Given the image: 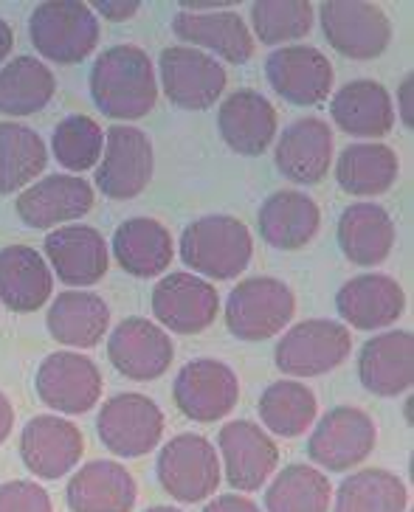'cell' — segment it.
<instances>
[{
  "mask_svg": "<svg viewBox=\"0 0 414 512\" xmlns=\"http://www.w3.org/2000/svg\"><path fill=\"white\" fill-rule=\"evenodd\" d=\"M91 96L96 107L119 121L150 116L158 102L155 65L138 46H113L91 68Z\"/></svg>",
  "mask_w": 414,
  "mask_h": 512,
  "instance_id": "1",
  "label": "cell"
},
{
  "mask_svg": "<svg viewBox=\"0 0 414 512\" xmlns=\"http://www.w3.org/2000/svg\"><path fill=\"white\" fill-rule=\"evenodd\" d=\"M254 256V240L246 223L231 214H209L189 223L181 234V259L195 276L217 282L237 279Z\"/></svg>",
  "mask_w": 414,
  "mask_h": 512,
  "instance_id": "2",
  "label": "cell"
},
{
  "mask_svg": "<svg viewBox=\"0 0 414 512\" xmlns=\"http://www.w3.org/2000/svg\"><path fill=\"white\" fill-rule=\"evenodd\" d=\"M99 34V17L82 0H46L31 12V46L57 65H77L91 57Z\"/></svg>",
  "mask_w": 414,
  "mask_h": 512,
  "instance_id": "3",
  "label": "cell"
},
{
  "mask_svg": "<svg viewBox=\"0 0 414 512\" xmlns=\"http://www.w3.org/2000/svg\"><path fill=\"white\" fill-rule=\"evenodd\" d=\"M353 335L333 318H307L279 338L274 363L288 377H319L350 358Z\"/></svg>",
  "mask_w": 414,
  "mask_h": 512,
  "instance_id": "4",
  "label": "cell"
},
{
  "mask_svg": "<svg viewBox=\"0 0 414 512\" xmlns=\"http://www.w3.org/2000/svg\"><path fill=\"white\" fill-rule=\"evenodd\" d=\"M296 313L293 290L274 276L243 279L229 293L226 327L240 341H268L291 324Z\"/></svg>",
  "mask_w": 414,
  "mask_h": 512,
  "instance_id": "5",
  "label": "cell"
},
{
  "mask_svg": "<svg viewBox=\"0 0 414 512\" xmlns=\"http://www.w3.org/2000/svg\"><path fill=\"white\" fill-rule=\"evenodd\" d=\"M158 482L181 504L203 501L220 487V459L217 448L200 434H178L158 453L155 462Z\"/></svg>",
  "mask_w": 414,
  "mask_h": 512,
  "instance_id": "6",
  "label": "cell"
},
{
  "mask_svg": "<svg viewBox=\"0 0 414 512\" xmlns=\"http://www.w3.org/2000/svg\"><path fill=\"white\" fill-rule=\"evenodd\" d=\"M378 442V428L364 408L336 406L324 414L307 439V456L313 465L330 473L353 470L367 459Z\"/></svg>",
  "mask_w": 414,
  "mask_h": 512,
  "instance_id": "7",
  "label": "cell"
},
{
  "mask_svg": "<svg viewBox=\"0 0 414 512\" xmlns=\"http://www.w3.org/2000/svg\"><path fill=\"white\" fill-rule=\"evenodd\" d=\"M324 37L347 60H375L392 43V23L381 6L364 0H330L319 9Z\"/></svg>",
  "mask_w": 414,
  "mask_h": 512,
  "instance_id": "8",
  "label": "cell"
},
{
  "mask_svg": "<svg viewBox=\"0 0 414 512\" xmlns=\"http://www.w3.org/2000/svg\"><path fill=\"white\" fill-rule=\"evenodd\" d=\"M96 431L110 453L122 459H138L158 448L164 437V411L144 394H116L99 411Z\"/></svg>",
  "mask_w": 414,
  "mask_h": 512,
  "instance_id": "9",
  "label": "cell"
},
{
  "mask_svg": "<svg viewBox=\"0 0 414 512\" xmlns=\"http://www.w3.org/2000/svg\"><path fill=\"white\" fill-rule=\"evenodd\" d=\"M155 172L153 141L144 130L130 124H116L108 130V147L96 169V186L110 200L138 197Z\"/></svg>",
  "mask_w": 414,
  "mask_h": 512,
  "instance_id": "10",
  "label": "cell"
},
{
  "mask_svg": "<svg viewBox=\"0 0 414 512\" xmlns=\"http://www.w3.org/2000/svg\"><path fill=\"white\" fill-rule=\"evenodd\" d=\"M158 71L167 99L184 110H209L229 82L226 68L212 54L192 46L164 48Z\"/></svg>",
  "mask_w": 414,
  "mask_h": 512,
  "instance_id": "11",
  "label": "cell"
},
{
  "mask_svg": "<svg viewBox=\"0 0 414 512\" xmlns=\"http://www.w3.org/2000/svg\"><path fill=\"white\" fill-rule=\"evenodd\" d=\"M175 406L186 420L217 422L240 400V380L234 369L215 358L186 363L172 383Z\"/></svg>",
  "mask_w": 414,
  "mask_h": 512,
  "instance_id": "12",
  "label": "cell"
},
{
  "mask_svg": "<svg viewBox=\"0 0 414 512\" xmlns=\"http://www.w3.org/2000/svg\"><path fill=\"white\" fill-rule=\"evenodd\" d=\"M37 397L60 414H85L102 397L99 366L79 352H51L34 377Z\"/></svg>",
  "mask_w": 414,
  "mask_h": 512,
  "instance_id": "13",
  "label": "cell"
},
{
  "mask_svg": "<svg viewBox=\"0 0 414 512\" xmlns=\"http://www.w3.org/2000/svg\"><path fill=\"white\" fill-rule=\"evenodd\" d=\"M226 479L237 493H254L279 465V448L262 425L251 420L226 422L217 434Z\"/></svg>",
  "mask_w": 414,
  "mask_h": 512,
  "instance_id": "14",
  "label": "cell"
},
{
  "mask_svg": "<svg viewBox=\"0 0 414 512\" xmlns=\"http://www.w3.org/2000/svg\"><path fill=\"white\" fill-rule=\"evenodd\" d=\"M108 358L127 380L150 383L167 372L175 358V344L150 318H124L108 338Z\"/></svg>",
  "mask_w": 414,
  "mask_h": 512,
  "instance_id": "15",
  "label": "cell"
},
{
  "mask_svg": "<svg viewBox=\"0 0 414 512\" xmlns=\"http://www.w3.org/2000/svg\"><path fill=\"white\" fill-rule=\"evenodd\" d=\"M85 453V437L71 420L57 414H40L29 420L20 434V459L37 479L57 482L65 473L77 470Z\"/></svg>",
  "mask_w": 414,
  "mask_h": 512,
  "instance_id": "16",
  "label": "cell"
},
{
  "mask_svg": "<svg viewBox=\"0 0 414 512\" xmlns=\"http://www.w3.org/2000/svg\"><path fill=\"white\" fill-rule=\"evenodd\" d=\"M220 296L212 282L195 273H169L153 290V316L178 335H195L215 324Z\"/></svg>",
  "mask_w": 414,
  "mask_h": 512,
  "instance_id": "17",
  "label": "cell"
},
{
  "mask_svg": "<svg viewBox=\"0 0 414 512\" xmlns=\"http://www.w3.org/2000/svg\"><path fill=\"white\" fill-rule=\"evenodd\" d=\"M265 76L285 102L299 107L322 105L333 91V65L313 46L276 48L265 60Z\"/></svg>",
  "mask_w": 414,
  "mask_h": 512,
  "instance_id": "18",
  "label": "cell"
},
{
  "mask_svg": "<svg viewBox=\"0 0 414 512\" xmlns=\"http://www.w3.org/2000/svg\"><path fill=\"white\" fill-rule=\"evenodd\" d=\"M336 310L344 324L355 330H384L403 316L406 293L386 273H361L341 285L336 293Z\"/></svg>",
  "mask_w": 414,
  "mask_h": 512,
  "instance_id": "19",
  "label": "cell"
},
{
  "mask_svg": "<svg viewBox=\"0 0 414 512\" xmlns=\"http://www.w3.org/2000/svg\"><path fill=\"white\" fill-rule=\"evenodd\" d=\"M358 380L375 397H398L414 383V338L409 330H389L369 338L358 355Z\"/></svg>",
  "mask_w": 414,
  "mask_h": 512,
  "instance_id": "20",
  "label": "cell"
},
{
  "mask_svg": "<svg viewBox=\"0 0 414 512\" xmlns=\"http://www.w3.org/2000/svg\"><path fill=\"white\" fill-rule=\"evenodd\" d=\"M333 130L322 119L293 121L291 127L279 136L274 161L276 169L293 183L302 186H316L327 178L330 164H333Z\"/></svg>",
  "mask_w": 414,
  "mask_h": 512,
  "instance_id": "21",
  "label": "cell"
},
{
  "mask_svg": "<svg viewBox=\"0 0 414 512\" xmlns=\"http://www.w3.org/2000/svg\"><path fill=\"white\" fill-rule=\"evenodd\" d=\"M43 245L62 285L91 287L102 282L110 268L108 242L91 226H62L51 231Z\"/></svg>",
  "mask_w": 414,
  "mask_h": 512,
  "instance_id": "22",
  "label": "cell"
},
{
  "mask_svg": "<svg viewBox=\"0 0 414 512\" xmlns=\"http://www.w3.org/2000/svg\"><path fill=\"white\" fill-rule=\"evenodd\" d=\"M15 209L29 228L60 226L85 217L93 209V189L77 175H51L17 197Z\"/></svg>",
  "mask_w": 414,
  "mask_h": 512,
  "instance_id": "23",
  "label": "cell"
},
{
  "mask_svg": "<svg viewBox=\"0 0 414 512\" xmlns=\"http://www.w3.org/2000/svg\"><path fill=\"white\" fill-rule=\"evenodd\" d=\"M138 498L130 470L110 459L82 465L65 487L71 512H133Z\"/></svg>",
  "mask_w": 414,
  "mask_h": 512,
  "instance_id": "24",
  "label": "cell"
},
{
  "mask_svg": "<svg viewBox=\"0 0 414 512\" xmlns=\"http://www.w3.org/2000/svg\"><path fill=\"white\" fill-rule=\"evenodd\" d=\"M217 130L229 150L257 158L276 136V110L257 91L231 93L217 110Z\"/></svg>",
  "mask_w": 414,
  "mask_h": 512,
  "instance_id": "25",
  "label": "cell"
},
{
  "mask_svg": "<svg viewBox=\"0 0 414 512\" xmlns=\"http://www.w3.org/2000/svg\"><path fill=\"white\" fill-rule=\"evenodd\" d=\"M172 31L178 40L195 43V48L215 51L226 62L243 65L254 57V34L246 20L223 9V12H178L172 17Z\"/></svg>",
  "mask_w": 414,
  "mask_h": 512,
  "instance_id": "26",
  "label": "cell"
},
{
  "mask_svg": "<svg viewBox=\"0 0 414 512\" xmlns=\"http://www.w3.org/2000/svg\"><path fill=\"white\" fill-rule=\"evenodd\" d=\"M330 116L353 138H384L395 127V105L381 82L355 79L333 93Z\"/></svg>",
  "mask_w": 414,
  "mask_h": 512,
  "instance_id": "27",
  "label": "cell"
},
{
  "mask_svg": "<svg viewBox=\"0 0 414 512\" xmlns=\"http://www.w3.org/2000/svg\"><path fill=\"white\" fill-rule=\"evenodd\" d=\"M395 245V223L378 203H353L338 217V248L358 268H375Z\"/></svg>",
  "mask_w": 414,
  "mask_h": 512,
  "instance_id": "28",
  "label": "cell"
},
{
  "mask_svg": "<svg viewBox=\"0 0 414 512\" xmlns=\"http://www.w3.org/2000/svg\"><path fill=\"white\" fill-rule=\"evenodd\" d=\"M322 211L313 197L305 192L282 189L274 192L260 206V234L262 240L279 251H299L319 234Z\"/></svg>",
  "mask_w": 414,
  "mask_h": 512,
  "instance_id": "29",
  "label": "cell"
},
{
  "mask_svg": "<svg viewBox=\"0 0 414 512\" xmlns=\"http://www.w3.org/2000/svg\"><path fill=\"white\" fill-rule=\"evenodd\" d=\"M46 327L57 344L93 349L102 344L110 327V307L88 290H65L48 307Z\"/></svg>",
  "mask_w": 414,
  "mask_h": 512,
  "instance_id": "30",
  "label": "cell"
},
{
  "mask_svg": "<svg viewBox=\"0 0 414 512\" xmlns=\"http://www.w3.org/2000/svg\"><path fill=\"white\" fill-rule=\"evenodd\" d=\"M113 254L124 273L136 279H153L172 265L175 242L164 223H158L153 217H133L116 228Z\"/></svg>",
  "mask_w": 414,
  "mask_h": 512,
  "instance_id": "31",
  "label": "cell"
},
{
  "mask_svg": "<svg viewBox=\"0 0 414 512\" xmlns=\"http://www.w3.org/2000/svg\"><path fill=\"white\" fill-rule=\"evenodd\" d=\"M54 276L46 259L29 245L0 248V302L12 313H34L48 302Z\"/></svg>",
  "mask_w": 414,
  "mask_h": 512,
  "instance_id": "32",
  "label": "cell"
},
{
  "mask_svg": "<svg viewBox=\"0 0 414 512\" xmlns=\"http://www.w3.org/2000/svg\"><path fill=\"white\" fill-rule=\"evenodd\" d=\"M400 161L386 144H350L338 155L336 181L353 197H378L398 181Z\"/></svg>",
  "mask_w": 414,
  "mask_h": 512,
  "instance_id": "33",
  "label": "cell"
},
{
  "mask_svg": "<svg viewBox=\"0 0 414 512\" xmlns=\"http://www.w3.org/2000/svg\"><path fill=\"white\" fill-rule=\"evenodd\" d=\"M409 487L384 467L355 470L333 493V512H406Z\"/></svg>",
  "mask_w": 414,
  "mask_h": 512,
  "instance_id": "34",
  "label": "cell"
},
{
  "mask_svg": "<svg viewBox=\"0 0 414 512\" xmlns=\"http://www.w3.org/2000/svg\"><path fill=\"white\" fill-rule=\"evenodd\" d=\"M57 79L51 68L37 57H15L0 68V113L3 116H31L40 113L54 99Z\"/></svg>",
  "mask_w": 414,
  "mask_h": 512,
  "instance_id": "35",
  "label": "cell"
},
{
  "mask_svg": "<svg viewBox=\"0 0 414 512\" xmlns=\"http://www.w3.org/2000/svg\"><path fill=\"white\" fill-rule=\"evenodd\" d=\"M48 164L46 141L26 124L0 121V195L29 186Z\"/></svg>",
  "mask_w": 414,
  "mask_h": 512,
  "instance_id": "36",
  "label": "cell"
},
{
  "mask_svg": "<svg viewBox=\"0 0 414 512\" xmlns=\"http://www.w3.org/2000/svg\"><path fill=\"white\" fill-rule=\"evenodd\" d=\"M260 420L262 425L276 437H302L307 428L316 422L319 403L316 394L299 380H276L260 397Z\"/></svg>",
  "mask_w": 414,
  "mask_h": 512,
  "instance_id": "37",
  "label": "cell"
},
{
  "mask_svg": "<svg viewBox=\"0 0 414 512\" xmlns=\"http://www.w3.org/2000/svg\"><path fill=\"white\" fill-rule=\"evenodd\" d=\"M333 487L322 470L288 465L265 490V512H330Z\"/></svg>",
  "mask_w": 414,
  "mask_h": 512,
  "instance_id": "38",
  "label": "cell"
},
{
  "mask_svg": "<svg viewBox=\"0 0 414 512\" xmlns=\"http://www.w3.org/2000/svg\"><path fill=\"white\" fill-rule=\"evenodd\" d=\"M316 6L307 0H257L251 3V26L262 46L293 43L310 34Z\"/></svg>",
  "mask_w": 414,
  "mask_h": 512,
  "instance_id": "39",
  "label": "cell"
},
{
  "mask_svg": "<svg viewBox=\"0 0 414 512\" xmlns=\"http://www.w3.org/2000/svg\"><path fill=\"white\" fill-rule=\"evenodd\" d=\"M105 133L91 116H68L57 124L51 136V150L57 164L68 172H88L102 158Z\"/></svg>",
  "mask_w": 414,
  "mask_h": 512,
  "instance_id": "40",
  "label": "cell"
},
{
  "mask_svg": "<svg viewBox=\"0 0 414 512\" xmlns=\"http://www.w3.org/2000/svg\"><path fill=\"white\" fill-rule=\"evenodd\" d=\"M0 512H54V507L40 484L15 479L0 484Z\"/></svg>",
  "mask_w": 414,
  "mask_h": 512,
  "instance_id": "41",
  "label": "cell"
},
{
  "mask_svg": "<svg viewBox=\"0 0 414 512\" xmlns=\"http://www.w3.org/2000/svg\"><path fill=\"white\" fill-rule=\"evenodd\" d=\"M93 15H102L113 20V23H122V20H130L133 15H138L141 3L138 0H99V3H88Z\"/></svg>",
  "mask_w": 414,
  "mask_h": 512,
  "instance_id": "42",
  "label": "cell"
},
{
  "mask_svg": "<svg viewBox=\"0 0 414 512\" xmlns=\"http://www.w3.org/2000/svg\"><path fill=\"white\" fill-rule=\"evenodd\" d=\"M203 512H262L251 498L246 496H237V493H226V496H217L212 498Z\"/></svg>",
  "mask_w": 414,
  "mask_h": 512,
  "instance_id": "43",
  "label": "cell"
},
{
  "mask_svg": "<svg viewBox=\"0 0 414 512\" xmlns=\"http://www.w3.org/2000/svg\"><path fill=\"white\" fill-rule=\"evenodd\" d=\"M414 76L409 74L403 82H400L398 88V113H400V121L412 130L414 127Z\"/></svg>",
  "mask_w": 414,
  "mask_h": 512,
  "instance_id": "44",
  "label": "cell"
},
{
  "mask_svg": "<svg viewBox=\"0 0 414 512\" xmlns=\"http://www.w3.org/2000/svg\"><path fill=\"white\" fill-rule=\"evenodd\" d=\"M12 428H15V406L9 403V397H6V394L0 392V445L9 439Z\"/></svg>",
  "mask_w": 414,
  "mask_h": 512,
  "instance_id": "45",
  "label": "cell"
},
{
  "mask_svg": "<svg viewBox=\"0 0 414 512\" xmlns=\"http://www.w3.org/2000/svg\"><path fill=\"white\" fill-rule=\"evenodd\" d=\"M12 46H15V31H12V26L0 17V62L12 54Z\"/></svg>",
  "mask_w": 414,
  "mask_h": 512,
  "instance_id": "46",
  "label": "cell"
},
{
  "mask_svg": "<svg viewBox=\"0 0 414 512\" xmlns=\"http://www.w3.org/2000/svg\"><path fill=\"white\" fill-rule=\"evenodd\" d=\"M144 512H181V510H175V507H150V510H144Z\"/></svg>",
  "mask_w": 414,
  "mask_h": 512,
  "instance_id": "47",
  "label": "cell"
},
{
  "mask_svg": "<svg viewBox=\"0 0 414 512\" xmlns=\"http://www.w3.org/2000/svg\"><path fill=\"white\" fill-rule=\"evenodd\" d=\"M412 406H414V400L409 397V400H406V417H409V422H412Z\"/></svg>",
  "mask_w": 414,
  "mask_h": 512,
  "instance_id": "48",
  "label": "cell"
}]
</instances>
